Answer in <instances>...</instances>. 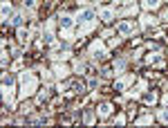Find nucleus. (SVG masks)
<instances>
[{"label":"nucleus","instance_id":"f257e3e1","mask_svg":"<svg viewBox=\"0 0 168 128\" xmlns=\"http://www.w3.org/2000/svg\"><path fill=\"white\" fill-rule=\"evenodd\" d=\"M94 18V11L92 9H85V11L79 14V20H83V23H87V20H92Z\"/></svg>","mask_w":168,"mask_h":128},{"label":"nucleus","instance_id":"f03ea898","mask_svg":"<svg viewBox=\"0 0 168 128\" xmlns=\"http://www.w3.org/2000/svg\"><path fill=\"white\" fill-rule=\"evenodd\" d=\"M110 103H101V106H99V115L101 117H106V115H110Z\"/></svg>","mask_w":168,"mask_h":128},{"label":"nucleus","instance_id":"7ed1b4c3","mask_svg":"<svg viewBox=\"0 0 168 128\" xmlns=\"http://www.w3.org/2000/svg\"><path fill=\"white\" fill-rule=\"evenodd\" d=\"M61 27L63 29H69V27H72V18H69V16H63L61 18Z\"/></svg>","mask_w":168,"mask_h":128},{"label":"nucleus","instance_id":"20e7f679","mask_svg":"<svg viewBox=\"0 0 168 128\" xmlns=\"http://www.w3.org/2000/svg\"><path fill=\"white\" fill-rule=\"evenodd\" d=\"M119 32H121V34H128V32H130V25H128V23H121V25H119Z\"/></svg>","mask_w":168,"mask_h":128},{"label":"nucleus","instance_id":"39448f33","mask_svg":"<svg viewBox=\"0 0 168 128\" xmlns=\"http://www.w3.org/2000/svg\"><path fill=\"white\" fill-rule=\"evenodd\" d=\"M146 7L155 9V7H159V0H146Z\"/></svg>","mask_w":168,"mask_h":128},{"label":"nucleus","instance_id":"423d86ee","mask_svg":"<svg viewBox=\"0 0 168 128\" xmlns=\"http://www.w3.org/2000/svg\"><path fill=\"white\" fill-rule=\"evenodd\" d=\"M9 14H11V7H9V5H7V2H5V5H2V16H5V18H7Z\"/></svg>","mask_w":168,"mask_h":128},{"label":"nucleus","instance_id":"0eeeda50","mask_svg":"<svg viewBox=\"0 0 168 128\" xmlns=\"http://www.w3.org/2000/svg\"><path fill=\"white\" fill-rule=\"evenodd\" d=\"M143 101L152 103V101H155V95H152V92H148V95H143Z\"/></svg>","mask_w":168,"mask_h":128},{"label":"nucleus","instance_id":"6e6552de","mask_svg":"<svg viewBox=\"0 0 168 128\" xmlns=\"http://www.w3.org/2000/svg\"><path fill=\"white\" fill-rule=\"evenodd\" d=\"M13 25H23V16H20V14H18V16H13Z\"/></svg>","mask_w":168,"mask_h":128},{"label":"nucleus","instance_id":"1a4fd4ad","mask_svg":"<svg viewBox=\"0 0 168 128\" xmlns=\"http://www.w3.org/2000/svg\"><path fill=\"white\" fill-rule=\"evenodd\" d=\"M2 83H5V88H7V85H11L13 83V77H5V79H2Z\"/></svg>","mask_w":168,"mask_h":128},{"label":"nucleus","instance_id":"9d476101","mask_svg":"<svg viewBox=\"0 0 168 128\" xmlns=\"http://www.w3.org/2000/svg\"><path fill=\"white\" fill-rule=\"evenodd\" d=\"M117 90H123L125 88V79H121V81H117V85H114Z\"/></svg>","mask_w":168,"mask_h":128},{"label":"nucleus","instance_id":"9b49d317","mask_svg":"<svg viewBox=\"0 0 168 128\" xmlns=\"http://www.w3.org/2000/svg\"><path fill=\"white\" fill-rule=\"evenodd\" d=\"M18 38H20V41L27 38V32H25V29H18Z\"/></svg>","mask_w":168,"mask_h":128},{"label":"nucleus","instance_id":"f8f14e48","mask_svg":"<svg viewBox=\"0 0 168 128\" xmlns=\"http://www.w3.org/2000/svg\"><path fill=\"white\" fill-rule=\"evenodd\" d=\"M162 119H166V122H168V110H166V112L162 115Z\"/></svg>","mask_w":168,"mask_h":128}]
</instances>
